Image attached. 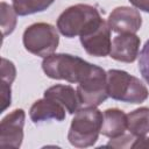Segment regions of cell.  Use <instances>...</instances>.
Wrapping results in <instances>:
<instances>
[{"label": "cell", "mask_w": 149, "mask_h": 149, "mask_svg": "<svg viewBox=\"0 0 149 149\" xmlns=\"http://www.w3.org/2000/svg\"><path fill=\"white\" fill-rule=\"evenodd\" d=\"M139 70L143 79L149 84V40L144 43L139 56Z\"/></svg>", "instance_id": "e0dca14e"}, {"label": "cell", "mask_w": 149, "mask_h": 149, "mask_svg": "<svg viewBox=\"0 0 149 149\" xmlns=\"http://www.w3.org/2000/svg\"><path fill=\"white\" fill-rule=\"evenodd\" d=\"M102 113L97 107H83L74 113L68 133L69 142L77 148L93 146L100 134Z\"/></svg>", "instance_id": "7a4b0ae2"}, {"label": "cell", "mask_w": 149, "mask_h": 149, "mask_svg": "<svg viewBox=\"0 0 149 149\" xmlns=\"http://www.w3.org/2000/svg\"><path fill=\"white\" fill-rule=\"evenodd\" d=\"M129 2L136 8L149 13V0H129Z\"/></svg>", "instance_id": "44dd1931"}, {"label": "cell", "mask_w": 149, "mask_h": 149, "mask_svg": "<svg viewBox=\"0 0 149 149\" xmlns=\"http://www.w3.org/2000/svg\"><path fill=\"white\" fill-rule=\"evenodd\" d=\"M29 116L34 123H40L49 120L63 121L65 119V108L50 98L36 100L29 111Z\"/></svg>", "instance_id": "8fae6325"}, {"label": "cell", "mask_w": 149, "mask_h": 149, "mask_svg": "<svg viewBox=\"0 0 149 149\" xmlns=\"http://www.w3.org/2000/svg\"><path fill=\"white\" fill-rule=\"evenodd\" d=\"M42 70L49 78L63 79L76 84L106 73L102 68L69 54H52L44 57Z\"/></svg>", "instance_id": "6da1fadb"}, {"label": "cell", "mask_w": 149, "mask_h": 149, "mask_svg": "<svg viewBox=\"0 0 149 149\" xmlns=\"http://www.w3.org/2000/svg\"><path fill=\"white\" fill-rule=\"evenodd\" d=\"M0 93H1V112H3L10 105V101H12L10 84H7L5 81H1Z\"/></svg>", "instance_id": "ffe728a7"}, {"label": "cell", "mask_w": 149, "mask_h": 149, "mask_svg": "<svg viewBox=\"0 0 149 149\" xmlns=\"http://www.w3.org/2000/svg\"><path fill=\"white\" fill-rule=\"evenodd\" d=\"M127 130V114L118 108H108L102 113V125L100 134L114 139Z\"/></svg>", "instance_id": "4fadbf2b"}, {"label": "cell", "mask_w": 149, "mask_h": 149, "mask_svg": "<svg viewBox=\"0 0 149 149\" xmlns=\"http://www.w3.org/2000/svg\"><path fill=\"white\" fill-rule=\"evenodd\" d=\"M132 148H149V137L146 136L136 137Z\"/></svg>", "instance_id": "7402d4cb"}, {"label": "cell", "mask_w": 149, "mask_h": 149, "mask_svg": "<svg viewBox=\"0 0 149 149\" xmlns=\"http://www.w3.org/2000/svg\"><path fill=\"white\" fill-rule=\"evenodd\" d=\"M107 90L112 99L130 104H141L149 95L147 86L139 78L115 69L107 71Z\"/></svg>", "instance_id": "3957f363"}, {"label": "cell", "mask_w": 149, "mask_h": 149, "mask_svg": "<svg viewBox=\"0 0 149 149\" xmlns=\"http://www.w3.org/2000/svg\"><path fill=\"white\" fill-rule=\"evenodd\" d=\"M26 113L23 109H14L7 114L0 123V147L20 148L23 140V126Z\"/></svg>", "instance_id": "52a82bcc"}, {"label": "cell", "mask_w": 149, "mask_h": 149, "mask_svg": "<svg viewBox=\"0 0 149 149\" xmlns=\"http://www.w3.org/2000/svg\"><path fill=\"white\" fill-rule=\"evenodd\" d=\"M15 77H16V69L13 62L6 58H1V81L12 85Z\"/></svg>", "instance_id": "ac0fdd59"}, {"label": "cell", "mask_w": 149, "mask_h": 149, "mask_svg": "<svg viewBox=\"0 0 149 149\" xmlns=\"http://www.w3.org/2000/svg\"><path fill=\"white\" fill-rule=\"evenodd\" d=\"M22 41L27 51L40 57H47L57 49L59 36L56 28L50 23L37 22L24 30Z\"/></svg>", "instance_id": "5b68a950"}, {"label": "cell", "mask_w": 149, "mask_h": 149, "mask_svg": "<svg viewBox=\"0 0 149 149\" xmlns=\"http://www.w3.org/2000/svg\"><path fill=\"white\" fill-rule=\"evenodd\" d=\"M45 98H50L59 102L70 114H74L80 108V101L77 90L70 85H55L45 90Z\"/></svg>", "instance_id": "7c38bea8"}, {"label": "cell", "mask_w": 149, "mask_h": 149, "mask_svg": "<svg viewBox=\"0 0 149 149\" xmlns=\"http://www.w3.org/2000/svg\"><path fill=\"white\" fill-rule=\"evenodd\" d=\"M77 93L80 105L84 107H97L102 104L109 97L107 90V72L79 83Z\"/></svg>", "instance_id": "ba28073f"}, {"label": "cell", "mask_w": 149, "mask_h": 149, "mask_svg": "<svg viewBox=\"0 0 149 149\" xmlns=\"http://www.w3.org/2000/svg\"><path fill=\"white\" fill-rule=\"evenodd\" d=\"M16 15L17 13L15 12L14 7L1 1L0 3V21H1V30H2V36H7L12 34L16 27Z\"/></svg>", "instance_id": "2e32d148"}, {"label": "cell", "mask_w": 149, "mask_h": 149, "mask_svg": "<svg viewBox=\"0 0 149 149\" xmlns=\"http://www.w3.org/2000/svg\"><path fill=\"white\" fill-rule=\"evenodd\" d=\"M13 7L17 15L24 16L45 10L55 0H12Z\"/></svg>", "instance_id": "9a60e30c"}, {"label": "cell", "mask_w": 149, "mask_h": 149, "mask_svg": "<svg viewBox=\"0 0 149 149\" xmlns=\"http://www.w3.org/2000/svg\"><path fill=\"white\" fill-rule=\"evenodd\" d=\"M107 23L111 30L114 33L135 34L142 26V17L137 9L127 6H121L112 10L108 16Z\"/></svg>", "instance_id": "9c48e42d"}, {"label": "cell", "mask_w": 149, "mask_h": 149, "mask_svg": "<svg viewBox=\"0 0 149 149\" xmlns=\"http://www.w3.org/2000/svg\"><path fill=\"white\" fill-rule=\"evenodd\" d=\"M79 38L83 48L91 56L105 57L111 52V28L102 19L87 28Z\"/></svg>", "instance_id": "8992f818"}, {"label": "cell", "mask_w": 149, "mask_h": 149, "mask_svg": "<svg viewBox=\"0 0 149 149\" xmlns=\"http://www.w3.org/2000/svg\"><path fill=\"white\" fill-rule=\"evenodd\" d=\"M101 19L98 9L86 3H78L66 8L57 20V29L59 33L72 38L80 36L87 28Z\"/></svg>", "instance_id": "277c9868"}, {"label": "cell", "mask_w": 149, "mask_h": 149, "mask_svg": "<svg viewBox=\"0 0 149 149\" xmlns=\"http://www.w3.org/2000/svg\"><path fill=\"white\" fill-rule=\"evenodd\" d=\"M127 129L136 137L149 133V108L140 107L127 114Z\"/></svg>", "instance_id": "5bb4252c"}, {"label": "cell", "mask_w": 149, "mask_h": 149, "mask_svg": "<svg viewBox=\"0 0 149 149\" xmlns=\"http://www.w3.org/2000/svg\"><path fill=\"white\" fill-rule=\"evenodd\" d=\"M136 136H134L133 134H122L118 137L112 139L106 147H114V148H132L134 141H135Z\"/></svg>", "instance_id": "d6986e66"}, {"label": "cell", "mask_w": 149, "mask_h": 149, "mask_svg": "<svg viewBox=\"0 0 149 149\" xmlns=\"http://www.w3.org/2000/svg\"><path fill=\"white\" fill-rule=\"evenodd\" d=\"M140 43V37L135 34H119L112 41L109 56L119 62L133 63L139 56Z\"/></svg>", "instance_id": "30bf717a"}]
</instances>
